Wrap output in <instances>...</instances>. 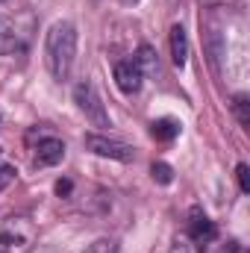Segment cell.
<instances>
[{"label": "cell", "instance_id": "obj_4", "mask_svg": "<svg viewBox=\"0 0 250 253\" xmlns=\"http://www.w3.org/2000/svg\"><path fill=\"white\" fill-rule=\"evenodd\" d=\"M141 80H144V74L138 71V65L132 62V59L115 65V83H118V88L124 94H135L141 88Z\"/></svg>", "mask_w": 250, "mask_h": 253}, {"label": "cell", "instance_id": "obj_1", "mask_svg": "<svg viewBox=\"0 0 250 253\" xmlns=\"http://www.w3.org/2000/svg\"><path fill=\"white\" fill-rule=\"evenodd\" d=\"M74 56H77V27L71 21H56L44 39V62L50 68L53 80L62 83L71 77Z\"/></svg>", "mask_w": 250, "mask_h": 253}, {"label": "cell", "instance_id": "obj_9", "mask_svg": "<svg viewBox=\"0 0 250 253\" xmlns=\"http://www.w3.org/2000/svg\"><path fill=\"white\" fill-rule=\"evenodd\" d=\"M150 132H153L156 141H174V138L180 135V124H177L174 118H159V121H153Z\"/></svg>", "mask_w": 250, "mask_h": 253}, {"label": "cell", "instance_id": "obj_7", "mask_svg": "<svg viewBox=\"0 0 250 253\" xmlns=\"http://www.w3.org/2000/svg\"><path fill=\"white\" fill-rule=\"evenodd\" d=\"M171 59H174L177 68H183L188 62V36L180 24L171 27Z\"/></svg>", "mask_w": 250, "mask_h": 253}, {"label": "cell", "instance_id": "obj_11", "mask_svg": "<svg viewBox=\"0 0 250 253\" xmlns=\"http://www.w3.org/2000/svg\"><path fill=\"white\" fill-rule=\"evenodd\" d=\"M150 177H153L159 186H168V183H174V168H171L168 162H153V165H150Z\"/></svg>", "mask_w": 250, "mask_h": 253}, {"label": "cell", "instance_id": "obj_8", "mask_svg": "<svg viewBox=\"0 0 250 253\" xmlns=\"http://www.w3.org/2000/svg\"><path fill=\"white\" fill-rule=\"evenodd\" d=\"M132 62L138 65V71L144 74V77H156L159 74V59H156V50L150 47V44H141L138 50H135V59Z\"/></svg>", "mask_w": 250, "mask_h": 253}, {"label": "cell", "instance_id": "obj_3", "mask_svg": "<svg viewBox=\"0 0 250 253\" xmlns=\"http://www.w3.org/2000/svg\"><path fill=\"white\" fill-rule=\"evenodd\" d=\"M85 147L97 156H106V159H118V162H132L135 159V150L124 144V141H115V138H106V135H85Z\"/></svg>", "mask_w": 250, "mask_h": 253}, {"label": "cell", "instance_id": "obj_17", "mask_svg": "<svg viewBox=\"0 0 250 253\" xmlns=\"http://www.w3.org/2000/svg\"><path fill=\"white\" fill-rule=\"evenodd\" d=\"M126 3H135V0H126Z\"/></svg>", "mask_w": 250, "mask_h": 253}, {"label": "cell", "instance_id": "obj_2", "mask_svg": "<svg viewBox=\"0 0 250 253\" xmlns=\"http://www.w3.org/2000/svg\"><path fill=\"white\" fill-rule=\"evenodd\" d=\"M74 100H77L80 112H83L94 126H109L106 106H103V100H100V94H97V88H94L91 83H80V85L74 88Z\"/></svg>", "mask_w": 250, "mask_h": 253}, {"label": "cell", "instance_id": "obj_10", "mask_svg": "<svg viewBox=\"0 0 250 253\" xmlns=\"http://www.w3.org/2000/svg\"><path fill=\"white\" fill-rule=\"evenodd\" d=\"M18 47V30L9 18H0V56L3 53H12Z\"/></svg>", "mask_w": 250, "mask_h": 253}, {"label": "cell", "instance_id": "obj_12", "mask_svg": "<svg viewBox=\"0 0 250 253\" xmlns=\"http://www.w3.org/2000/svg\"><path fill=\"white\" fill-rule=\"evenodd\" d=\"M233 109H236V118H239V124H242V126H250V100H248V94H236V100H233Z\"/></svg>", "mask_w": 250, "mask_h": 253}, {"label": "cell", "instance_id": "obj_15", "mask_svg": "<svg viewBox=\"0 0 250 253\" xmlns=\"http://www.w3.org/2000/svg\"><path fill=\"white\" fill-rule=\"evenodd\" d=\"M15 174H18V171H15L12 165H0V191H3L9 183H12V180H15Z\"/></svg>", "mask_w": 250, "mask_h": 253}, {"label": "cell", "instance_id": "obj_6", "mask_svg": "<svg viewBox=\"0 0 250 253\" xmlns=\"http://www.w3.org/2000/svg\"><path fill=\"white\" fill-rule=\"evenodd\" d=\"M62 159H65V144L59 138H44V141H39V147H36V165L50 168V165H59Z\"/></svg>", "mask_w": 250, "mask_h": 253}, {"label": "cell", "instance_id": "obj_14", "mask_svg": "<svg viewBox=\"0 0 250 253\" xmlns=\"http://www.w3.org/2000/svg\"><path fill=\"white\" fill-rule=\"evenodd\" d=\"M236 177H239V186H242V191L248 194V191H250V168L245 165V162L236 168Z\"/></svg>", "mask_w": 250, "mask_h": 253}, {"label": "cell", "instance_id": "obj_16", "mask_svg": "<svg viewBox=\"0 0 250 253\" xmlns=\"http://www.w3.org/2000/svg\"><path fill=\"white\" fill-rule=\"evenodd\" d=\"M56 194H59V197L71 194V180H59V183H56Z\"/></svg>", "mask_w": 250, "mask_h": 253}, {"label": "cell", "instance_id": "obj_13", "mask_svg": "<svg viewBox=\"0 0 250 253\" xmlns=\"http://www.w3.org/2000/svg\"><path fill=\"white\" fill-rule=\"evenodd\" d=\"M83 253H118V245L112 239H97V242H91Z\"/></svg>", "mask_w": 250, "mask_h": 253}, {"label": "cell", "instance_id": "obj_5", "mask_svg": "<svg viewBox=\"0 0 250 253\" xmlns=\"http://www.w3.org/2000/svg\"><path fill=\"white\" fill-rule=\"evenodd\" d=\"M188 236H191L197 245H209V242L218 236V230H215V224H212L200 209H194L191 218H188Z\"/></svg>", "mask_w": 250, "mask_h": 253}]
</instances>
